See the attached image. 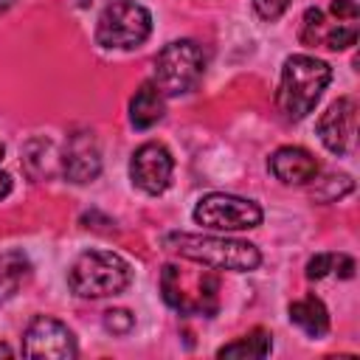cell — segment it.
<instances>
[{"label": "cell", "instance_id": "1", "mask_svg": "<svg viewBox=\"0 0 360 360\" xmlns=\"http://www.w3.org/2000/svg\"><path fill=\"white\" fill-rule=\"evenodd\" d=\"M332 79V68L318 59V56H307V53H295L284 59L281 68V82H278V93H276V104L278 112L287 121H301L307 118L321 93L326 90Z\"/></svg>", "mask_w": 360, "mask_h": 360}, {"label": "cell", "instance_id": "2", "mask_svg": "<svg viewBox=\"0 0 360 360\" xmlns=\"http://www.w3.org/2000/svg\"><path fill=\"white\" fill-rule=\"evenodd\" d=\"M163 245L174 253H180L188 262H197L211 270H233V273H250L259 267L262 253L256 245L228 236H200V233H166Z\"/></svg>", "mask_w": 360, "mask_h": 360}, {"label": "cell", "instance_id": "3", "mask_svg": "<svg viewBox=\"0 0 360 360\" xmlns=\"http://www.w3.org/2000/svg\"><path fill=\"white\" fill-rule=\"evenodd\" d=\"M68 284L79 298L118 295L132 284V264L112 250H84L73 259Z\"/></svg>", "mask_w": 360, "mask_h": 360}, {"label": "cell", "instance_id": "4", "mask_svg": "<svg viewBox=\"0 0 360 360\" xmlns=\"http://www.w3.org/2000/svg\"><path fill=\"white\" fill-rule=\"evenodd\" d=\"M152 34V14L135 0H112L96 22V42L110 51H132Z\"/></svg>", "mask_w": 360, "mask_h": 360}, {"label": "cell", "instance_id": "5", "mask_svg": "<svg viewBox=\"0 0 360 360\" xmlns=\"http://www.w3.org/2000/svg\"><path fill=\"white\" fill-rule=\"evenodd\" d=\"M205 73V53L194 39L169 42L155 56V76L152 82L163 96H183L197 87Z\"/></svg>", "mask_w": 360, "mask_h": 360}, {"label": "cell", "instance_id": "6", "mask_svg": "<svg viewBox=\"0 0 360 360\" xmlns=\"http://www.w3.org/2000/svg\"><path fill=\"white\" fill-rule=\"evenodd\" d=\"M217 290H219V281L208 270H202L194 278H188L177 264H166L163 273H160L163 301L172 309L183 312V315H191V312L211 315L217 309Z\"/></svg>", "mask_w": 360, "mask_h": 360}, {"label": "cell", "instance_id": "7", "mask_svg": "<svg viewBox=\"0 0 360 360\" xmlns=\"http://www.w3.org/2000/svg\"><path fill=\"white\" fill-rule=\"evenodd\" d=\"M262 208L253 200L225 194V191H211L200 197L194 205V222L211 231H248L262 225Z\"/></svg>", "mask_w": 360, "mask_h": 360}, {"label": "cell", "instance_id": "8", "mask_svg": "<svg viewBox=\"0 0 360 360\" xmlns=\"http://www.w3.org/2000/svg\"><path fill=\"white\" fill-rule=\"evenodd\" d=\"M22 354L45 360H73L79 349L73 332L62 321L51 315H37L22 332Z\"/></svg>", "mask_w": 360, "mask_h": 360}, {"label": "cell", "instance_id": "9", "mask_svg": "<svg viewBox=\"0 0 360 360\" xmlns=\"http://www.w3.org/2000/svg\"><path fill=\"white\" fill-rule=\"evenodd\" d=\"M172 172H174V158L172 152L158 143V141H149V143H141L129 160V177L132 183L143 191V194H163L172 183Z\"/></svg>", "mask_w": 360, "mask_h": 360}, {"label": "cell", "instance_id": "10", "mask_svg": "<svg viewBox=\"0 0 360 360\" xmlns=\"http://www.w3.org/2000/svg\"><path fill=\"white\" fill-rule=\"evenodd\" d=\"M59 172L76 183V186H84V183H93L101 172V149H98V141L90 129H73L65 141V149H62V158H59Z\"/></svg>", "mask_w": 360, "mask_h": 360}, {"label": "cell", "instance_id": "11", "mask_svg": "<svg viewBox=\"0 0 360 360\" xmlns=\"http://www.w3.org/2000/svg\"><path fill=\"white\" fill-rule=\"evenodd\" d=\"M357 132V98L340 96L318 118V138L332 155H349L354 149Z\"/></svg>", "mask_w": 360, "mask_h": 360}, {"label": "cell", "instance_id": "12", "mask_svg": "<svg viewBox=\"0 0 360 360\" xmlns=\"http://www.w3.org/2000/svg\"><path fill=\"white\" fill-rule=\"evenodd\" d=\"M301 42L312 48L321 45L329 51H343L357 42V25L354 20H346L338 14L326 17V11L321 8H307L301 20Z\"/></svg>", "mask_w": 360, "mask_h": 360}, {"label": "cell", "instance_id": "13", "mask_svg": "<svg viewBox=\"0 0 360 360\" xmlns=\"http://www.w3.org/2000/svg\"><path fill=\"white\" fill-rule=\"evenodd\" d=\"M270 172L276 180L287 183V186H304L309 180L318 177L321 166L315 160V155L304 146H281L270 155Z\"/></svg>", "mask_w": 360, "mask_h": 360}, {"label": "cell", "instance_id": "14", "mask_svg": "<svg viewBox=\"0 0 360 360\" xmlns=\"http://www.w3.org/2000/svg\"><path fill=\"white\" fill-rule=\"evenodd\" d=\"M163 112H166V96L158 90L155 82H143L135 90L132 101H129V121H132V127L135 129H149V127H155L163 118Z\"/></svg>", "mask_w": 360, "mask_h": 360}, {"label": "cell", "instance_id": "15", "mask_svg": "<svg viewBox=\"0 0 360 360\" xmlns=\"http://www.w3.org/2000/svg\"><path fill=\"white\" fill-rule=\"evenodd\" d=\"M287 312H290V321L309 338H323L329 332V309L315 295H304L292 301Z\"/></svg>", "mask_w": 360, "mask_h": 360}, {"label": "cell", "instance_id": "16", "mask_svg": "<svg viewBox=\"0 0 360 360\" xmlns=\"http://www.w3.org/2000/svg\"><path fill=\"white\" fill-rule=\"evenodd\" d=\"M31 278V262L22 250H3L0 253V304L14 298L25 281Z\"/></svg>", "mask_w": 360, "mask_h": 360}, {"label": "cell", "instance_id": "17", "mask_svg": "<svg viewBox=\"0 0 360 360\" xmlns=\"http://www.w3.org/2000/svg\"><path fill=\"white\" fill-rule=\"evenodd\" d=\"M273 349V335L264 329H253L245 338H236L233 343H225L217 349V357H239V360H259L267 357Z\"/></svg>", "mask_w": 360, "mask_h": 360}, {"label": "cell", "instance_id": "18", "mask_svg": "<svg viewBox=\"0 0 360 360\" xmlns=\"http://www.w3.org/2000/svg\"><path fill=\"white\" fill-rule=\"evenodd\" d=\"M340 276V278H352L354 276V259L346 253H318L307 262V278H326V276Z\"/></svg>", "mask_w": 360, "mask_h": 360}, {"label": "cell", "instance_id": "19", "mask_svg": "<svg viewBox=\"0 0 360 360\" xmlns=\"http://www.w3.org/2000/svg\"><path fill=\"white\" fill-rule=\"evenodd\" d=\"M132 323H135V318H132L129 309H110V312H104V326L112 335H127L132 329Z\"/></svg>", "mask_w": 360, "mask_h": 360}, {"label": "cell", "instance_id": "20", "mask_svg": "<svg viewBox=\"0 0 360 360\" xmlns=\"http://www.w3.org/2000/svg\"><path fill=\"white\" fill-rule=\"evenodd\" d=\"M287 6H290V0H253V11H256L262 20H267V22L278 20V17L287 11Z\"/></svg>", "mask_w": 360, "mask_h": 360}, {"label": "cell", "instance_id": "21", "mask_svg": "<svg viewBox=\"0 0 360 360\" xmlns=\"http://www.w3.org/2000/svg\"><path fill=\"white\" fill-rule=\"evenodd\" d=\"M8 191H11V177L0 169V200H6V197H8Z\"/></svg>", "mask_w": 360, "mask_h": 360}, {"label": "cell", "instance_id": "22", "mask_svg": "<svg viewBox=\"0 0 360 360\" xmlns=\"http://www.w3.org/2000/svg\"><path fill=\"white\" fill-rule=\"evenodd\" d=\"M0 354H3V357H11V354H14V349H11V346H6V343H0Z\"/></svg>", "mask_w": 360, "mask_h": 360}, {"label": "cell", "instance_id": "23", "mask_svg": "<svg viewBox=\"0 0 360 360\" xmlns=\"http://www.w3.org/2000/svg\"><path fill=\"white\" fill-rule=\"evenodd\" d=\"M14 3H17V0H0V14H3V11H8Z\"/></svg>", "mask_w": 360, "mask_h": 360}, {"label": "cell", "instance_id": "24", "mask_svg": "<svg viewBox=\"0 0 360 360\" xmlns=\"http://www.w3.org/2000/svg\"><path fill=\"white\" fill-rule=\"evenodd\" d=\"M3 155H6V146H3V141H0V158H3Z\"/></svg>", "mask_w": 360, "mask_h": 360}]
</instances>
